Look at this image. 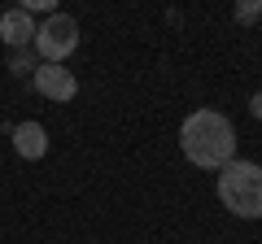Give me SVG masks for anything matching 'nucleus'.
Wrapping results in <instances>:
<instances>
[{
  "mask_svg": "<svg viewBox=\"0 0 262 244\" xmlns=\"http://www.w3.org/2000/svg\"><path fill=\"white\" fill-rule=\"evenodd\" d=\"M31 83H35L39 96H48V101H57V105H66V101L79 96V79L66 66H53V61H39L35 75H31Z\"/></svg>",
  "mask_w": 262,
  "mask_h": 244,
  "instance_id": "obj_4",
  "label": "nucleus"
},
{
  "mask_svg": "<svg viewBox=\"0 0 262 244\" xmlns=\"http://www.w3.org/2000/svg\"><path fill=\"white\" fill-rule=\"evenodd\" d=\"M249 113H253V118H262V92H253V101H249Z\"/></svg>",
  "mask_w": 262,
  "mask_h": 244,
  "instance_id": "obj_9",
  "label": "nucleus"
},
{
  "mask_svg": "<svg viewBox=\"0 0 262 244\" xmlns=\"http://www.w3.org/2000/svg\"><path fill=\"white\" fill-rule=\"evenodd\" d=\"M35 57L39 61H53V66H61L66 57L79 48V22L70 18V13H48L44 27H35Z\"/></svg>",
  "mask_w": 262,
  "mask_h": 244,
  "instance_id": "obj_3",
  "label": "nucleus"
},
{
  "mask_svg": "<svg viewBox=\"0 0 262 244\" xmlns=\"http://www.w3.org/2000/svg\"><path fill=\"white\" fill-rule=\"evenodd\" d=\"M35 48H22V53H13L9 57V75H35Z\"/></svg>",
  "mask_w": 262,
  "mask_h": 244,
  "instance_id": "obj_7",
  "label": "nucleus"
},
{
  "mask_svg": "<svg viewBox=\"0 0 262 244\" xmlns=\"http://www.w3.org/2000/svg\"><path fill=\"white\" fill-rule=\"evenodd\" d=\"M0 39H5V48H13V53L31 48V44H35V18H31L27 9L0 13Z\"/></svg>",
  "mask_w": 262,
  "mask_h": 244,
  "instance_id": "obj_5",
  "label": "nucleus"
},
{
  "mask_svg": "<svg viewBox=\"0 0 262 244\" xmlns=\"http://www.w3.org/2000/svg\"><path fill=\"white\" fill-rule=\"evenodd\" d=\"M258 18H262V0H241V5H236V22L249 27V22H258Z\"/></svg>",
  "mask_w": 262,
  "mask_h": 244,
  "instance_id": "obj_8",
  "label": "nucleus"
},
{
  "mask_svg": "<svg viewBox=\"0 0 262 244\" xmlns=\"http://www.w3.org/2000/svg\"><path fill=\"white\" fill-rule=\"evenodd\" d=\"M13 140V153H18L22 161H39L48 153V131H44V122H18L9 131Z\"/></svg>",
  "mask_w": 262,
  "mask_h": 244,
  "instance_id": "obj_6",
  "label": "nucleus"
},
{
  "mask_svg": "<svg viewBox=\"0 0 262 244\" xmlns=\"http://www.w3.org/2000/svg\"><path fill=\"white\" fill-rule=\"evenodd\" d=\"M219 201L236 218H262V166L258 161H227L219 170Z\"/></svg>",
  "mask_w": 262,
  "mask_h": 244,
  "instance_id": "obj_2",
  "label": "nucleus"
},
{
  "mask_svg": "<svg viewBox=\"0 0 262 244\" xmlns=\"http://www.w3.org/2000/svg\"><path fill=\"white\" fill-rule=\"evenodd\" d=\"M179 149L192 166L201 170H223L227 161H236V127L227 113L219 109H192L179 127Z\"/></svg>",
  "mask_w": 262,
  "mask_h": 244,
  "instance_id": "obj_1",
  "label": "nucleus"
}]
</instances>
